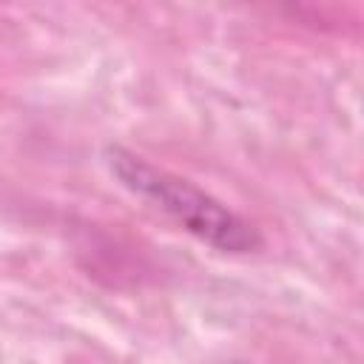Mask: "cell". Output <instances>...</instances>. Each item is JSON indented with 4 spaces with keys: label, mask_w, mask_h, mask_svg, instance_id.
I'll return each instance as SVG.
<instances>
[{
    "label": "cell",
    "mask_w": 364,
    "mask_h": 364,
    "mask_svg": "<svg viewBox=\"0 0 364 364\" xmlns=\"http://www.w3.org/2000/svg\"><path fill=\"white\" fill-rule=\"evenodd\" d=\"M105 156L111 173L131 193L159 208L168 219H173L185 233L196 236L199 242L222 253H253L262 247L259 230L199 185L165 168H156L125 148H108Z\"/></svg>",
    "instance_id": "obj_1"
}]
</instances>
